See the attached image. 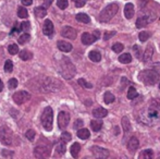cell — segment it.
Returning <instances> with one entry per match:
<instances>
[{
	"mask_svg": "<svg viewBox=\"0 0 160 159\" xmlns=\"http://www.w3.org/2000/svg\"><path fill=\"white\" fill-rule=\"evenodd\" d=\"M60 72L64 79H72L75 75V67L71 62V60L68 58H63L60 63Z\"/></svg>",
	"mask_w": 160,
	"mask_h": 159,
	"instance_id": "1",
	"label": "cell"
},
{
	"mask_svg": "<svg viewBox=\"0 0 160 159\" xmlns=\"http://www.w3.org/2000/svg\"><path fill=\"white\" fill-rule=\"evenodd\" d=\"M148 115H149L150 118H157V117H158V112H157V110H156V109H152V108L149 109V112H148Z\"/></svg>",
	"mask_w": 160,
	"mask_h": 159,
	"instance_id": "49",
	"label": "cell"
},
{
	"mask_svg": "<svg viewBox=\"0 0 160 159\" xmlns=\"http://www.w3.org/2000/svg\"><path fill=\"white\" fill-rule=\"evenodd\" d=\"M139 80L144 82L146 85H155L158 82L159 74L155 70H144L139 73L138 75Z\"/></svg>",
	"mask_w": 160,
	"mask_h": 159,
	"instance_id": "3",
	"label": "cell"
},
{
	"mask_svg": "<svg viewBox=\"0 0 160 159\" xmlns=\"http://www.w3.org/2000/svg\"><path fill=\"white\" fill-rule=\"evenodd\" d=\"M57 6L59 7L61 10H64V9H67L68 6H69V2H68V0H57Z\"/></svg>",
	"mask_w": 160,
	"mask_h": 159,
	"instance_id": "38",
	"label": "cell"
},
{
	"mask_svg": "<svg viewBox=\"0 0 160 159\" xmlns=\"http://www.w3.org/2000/svg\"><path fill=\"white\" fill-rule=\"evenodd\" d=\"M85 2H86V0H74V3H75L76 8H82V7H84Z\"/></svg>",
	"mask_w": 160,
	"mask_h": 159,
	"instance_id": "48",
	"label": "cell"
},
{
	"mask_svg": "<svg viewBox=\"0 0 160 159\" xmlns=\"http://www.w3.org/2000/svg\"><path fill=\"white\" fill-rule=\"evenodd\" d=\"M50 155V151L46 146H37L34 149V156L36 159H47Z\"/></svg>",
	"mask_w": 160,
	"mask_h": 159,
	"instance_id": "9",
	"label": "cell"
},
{
	"mask_svg": "<svg viewBox=\"0 0 160 159\" xmlns=\"http://www.w3.org/2000/svg\"><path fill=\"white\" fill-rule=\"evenodd\" d=\"M18 17H21V19H26V17H28V10H26L25 8H19V10H18Z\"/></svg>",
	"mask_w": 160,
	"mask_h": 159,
	"instance_id": "33",
	"label": "cell"
},
{
	"mask_svg": "<svg viewBox=\"0 0 160 159\" xmlns=\"http://www.w3.org/2000/svg\"><path fill=\"white\" fill-rule=\"evenodd\" d=\"M159 88H160V83H159Z\"/></svg>",
	"mask_w": 160,
	"mask_h": 159,
	"instance_id": "56",
	"label": "cell"
},
{
	"mask_svg": "<svg viewBox=\"0 0 160 159\" xmlns=\"http://www.w3.org/2000/svg\"><path fill=\"white\" fill-rule=\"evenodd\" d=\"M114 35H116V32H114V31H111V32H106L105 35H103V39L108 40V39L111 38V37H113Z\"/></svg>",
	"mask_w": 160,
	"mask_h": 159,
	"instance_id": "47",
	"label": "cell"
},
{
	"mask_svg": "<svg viewBox=\"0 0 160 159\" xmlns=\"http://www.w3.org/2000/svg\"><path fill=\"white\" fill-rule=\"evenodd\" d=\"M78 84L82 85L83 87H86V88H92V87H93V85H92L91 83L86 82V81H85L84 79H80V80H78Z\"/></svg>",
	"mask_w": 160,
	"mask_h": 159,
	"instance_id": "43",
	"label": "cell"
},
{
	"mask_svg": "<svg viewBox=\"0 0 160 159\" xmlns=\"http://www.w3.org/2000/svg\"><path fill=\"white\" fill-rule=\"evenodd\" d=\"M89 135H91V133H89V131L87 129H80L78 130V136L81 138V140H87V138L89 137Z\"/></svg>",
	"mask_w": 160,
	"mask_h": 159,
	"instance_id": "25",
	"label": "cell"
},
{
	"mask_svg": "<svg viewBox=\"0 0 160 159\" xmlns=\"http://www.w3.org/2000/svg\"><path fill=\"white\" fill-rule=\"evenodd\" d=\"M119 61L121 63H130L132 61V56L130 53H122V55L119 57Z\"/></svg>",
	"mask_w": 160,
	"mask_h": 159,
	"instance_id": "29",
	"label": "cell"
},
{
	"mask_svg": "<svg viewBox=\"0 0 160 159\" xmlns=\"http://www.w3.org/2000/svg\"><path fill=\"white\" fill-rule=\"evenodd\" d=\"M34 12H35V15L37 17H44L47 14V10L44 7H37V8H35Z\"/></svg>",
	"mask_w": 160,
	"mask_h": 159,
	"instance_id": "26",
	"label": "cell"
},
{
	"mask_svg": "<svg viewBox=\"0 0 160 159\" xmlns=\"http://www.w3.org/2000/svg\"><path fill=\"white\" fill-rule=\"evenodd\" d=\"M121 159H128L127 157H122V158H121Z\"/></svg>",
	"mask_w": 160,
	"mask_h": 159,
	"instance_id": "55",
	"label": "cell"
},
{
	"mask_svg": "<svg viewBox=\"0 0 160 159\" xmlns=\"http://www.w3.org/2000/svg\"><path fill=\"white\" fill-rule=\"evenodd\" d=\"M137 96H138V94H137V91L134 88V87H130L128 91V99H134V98H136Z\"/></svg>",
	"mask_w": 160,
	"mask_h": 159,
	"instance_id": "32",
	"label": "cell"
},
{
	"mask_svg": "<svg viewBox=\"0 0 160 159\" xmlns=\"http://www.w3.org/2000/svg\"><path fill=\"white\" fill-rule=\"evenodd\" d=\"M107 115H108L107 109L101 108V107L96 108V109H94V110H93V116L95 118H97V119H102V118H105Z\"/></svg>",
	"mask_w": 160,
	"mask_h": 159,
	"instance_id": "18",
	"label": "cell"
},
{
	"mask_svg": "<svg viewBox=\"0 0 160 159\" xmlns=\"http://www.w3.org/2000/svg\"><path fill=\"white\" fill-rule=\"evenodd\" d=\"M91 127H92V129H93L95 132L100 131L101 127H102V121H100V120H93L91 122Z\"/></svg>",
	"mask_w": 160,
	"mask_h": 159,
	"instance_id": "28",
	"label": "cell"
},
{
	"mask_svg": "<svg viewBox=\"0 0 160 159\" xmlns=\"http://www.w3.org/2000/svg\"><path fill=\"white\" fill-rule=\"evenodd\" d=\"M2 89H3V83H2L1 79H0V92H2Z\"/></svg>",
	"mask_w": 160,
	"mask_h": 159,
	"instance_id": "54",
	"label": "cell"
},
{
	"mask_svg": "<svg viewBox=\"0 0 160 159\" xmlns=\"http://www.w3.org/2000/svg\"><path fill=\"white\" fill-rule=\"evenodd\" d=\"M53 24L50 20H46L44 22V26H42V33H44L46 36H51L53 34Z\"/></svg>",
	"mask_w": 160,
	"mask_h": 159,
	"instance_id": "13",
	"label": "cell"
},
{
	"mask_svg": "<svg viewBox=\"0 0 160 159\" xmlns=\"http://www.w3.org/2000/svg\"><path fill=\"white\" fill-rule=\"evenodd\" d=\"M25 136L28 140L30 141H33L34 137H35V131H33V130H28L25 133Z\"/></svg>",
	"mask_w": 160,
	"mask_h": 159,
	"instance_id": "44",
	"label": "cell"
},
{
	"mask_svg": "<svg viewBox=\"0 0 160 159\" xmlns=\"http://www.w3.org/2000/svg\"><path fill=\"white\" fill-rule=\"evenodd\" d=\"M94 35H95L97 38H99V35H100V33H99V31H95V32H94Z\"/></svg>",
	"mask_w": 160,
	"mask_h": 159,
	"instance_id": "53",
	"label": "cell"
},
{
	"mask_svg": "<svg viewBox=\"0 0 160 159\" xmlns=\"http://www.w3.org/2000/svg\"><path fill=\"white\" fill-rule=\"evenodd\" d=\"M91 152L96 159H107L110 155L108 149L102 148L100 146H93L91 148Z\"/></svg>",
	"mask_w": 160,
	"mask_h": 159,
	"instance_id": "8",
	"label": "cell"
},
{
	"mask_svg": "<svg viewBox=\"0 0 160 159\" xmlns=\"http://www.w3.org/2000/svg\"><path fill=\"white\" fill-rule=\"evenodd\" d=\"M57 46H58V48H59V50L63 51V52H70V51L72 50V48H73L70 42H64V40H60V42H58Z\"/></svg>",
	"mask_w": 160,
	"mask_h": 159,
	"instance_id": "16",
	"label": "cell"
},
{
	"mask_svg": "<svg viewBox=\"0 0 160 159\" xmlns=\"http://www.w3.org/2000/svg\"><path fill=\"white\" fill-rule=\"evenodd\" d=\"M30 39H31V35L28 34V33H24V34H22L21 36L19 37L18 40H19V44L24 45V44H26Z\"/></svg>",
	"mask_w": 160,
	"mask_h": 159,
	"instance_id": "31",
	"label": "cell"
},
{
	"mask_svg": "<svg viewBox=\"0 0 160 159\" xmlns=\"http://www.w3.org/2000/svg\"><path fill=\"white\" fill-rule=\"evenodd\" d=\"M121 122H122V127H123V130H124V133H127V134L130 133V132L132 131V127H131V122H130V120H128V118L123 117Z\"/></svg>",
	"mask_w": 160,
	"mask_h": 159,
	"instance_id": "20",
	"label": "cell"
},
{
	"mask_svg": "<svg viewBox=\"0 0 160 159\" xmlns=\"http://www.w3.org/2000/svg\"><path fill=\"white\" fill-rule=\"evenodd\" d=\"M119 10V6L117 3H110L103 9L99 14V21L100 22H109Z\"/></svg>",
	"mask_w": 160,
	"mask_h": 159,
	"instance_id": "2",
	"label": "cell"
},
{
	"mask_svg": "<svg viewBox=\"0 0 160 159\" xmlns=\"http://www.w3.org/2000/svg\"><path fill=\"white\" fill-rule=\"evenodd\" d=\"M52 1L53 0H44V2H45V4H46V7H49L51 3H52Z\"/></svg>",
	"mask_w": 160,
	"mask_h": 159,
	"instance_id": "52",
	"label": "cell"
},
{
	"mask_svg": "<svg viewBox=\"0 0 160 159\" xmlns=\"http://www.w3.org/2000/svg\"><path fill=\"white\" fill-rule=\"evenodd\" d=\"M23 6H31L33 3V0H21Z\"/></svg>",
	"mask_w": 160,
	"mask_h": 159,
	"instance_id": "51",
	"label": "cell"
},
{
	"mask_svg": "<svg viewBox=\"0 0 160 159\" xmlns=\"http://www.w3.org/2000/svg\"><path fill=\"white\" fill-rule=\"evenodd\" d=\"M52 121H53L52 108L46 107L42 115V124L46 131H51L52 130Z\"/></svg>",
	"mask_w": 160,
	"mask_h": 159,
	"instance_id": "4",
	"label": "cell"
},
{
	"mask_svg": "<svg viewBox=\"0 0 160 159\" xmlns=\"http://www.w3.org/2000/svg\"><path fill=\"white\" fill-rule=\"evenodd\" d=\"M133 52H134L135 57L137 58V59H141V56H142V51H141V48H139L137 45H134L133 46Z\"/></svg>",
	"mask_w": 160,
	"mask_h": 159,
	"instance_id": "41",
	"label": "cell"
},
{
	"mask_svg": "<svg viewBox=\"0 0 160 159\" xmlns=\"http://www.w3.org/2000/svg\"><path fill=\"white\" fill-rule=\"evenodd\" d=\"M71 138H72V136H71V134H70L69 132H63V133L61 134V142L68 143V142H70V141H71Z\"/></svg>",
	"mask_w": 160,
	"mask_h": 159,
	"instance_id": "40",
	"label": "cell"
},
{
	"mask_svg": "<svg viewBox=\"0 0 160 159\" xmlns=\"http://www.w3.org/2000/svg\"><path fill=\"white\" fill-rule=\"evenodd\" d=\"M70 122V115L65 111H60L58 115V127L60 130H64Z\"/></svg>",
	"mask_w": 160,
	"mask_h": 159,
	"instance_id": "10",
	"label": "cell"
},
{
	"mask_svg": "<svg viewBox=\"0 0 160 159\" xmlns=\"http://www.w3.org/2000/svg\"><path fill=\"white\" fill-rule=\"evenodd\" d=\"M158 159H160V158H158Z\"/></svg>",
	"mask_w": 160,
	"mask_h": 159,
	"instance_id": "57",
	"label": "cell"
},
{
	"mask_svg": "<svg viewBox=\"0 0 160 159\" xmlns=\"http://www.w3.org/2000/svg\"><path fill=\"white\" fill-rule=\"evenodd\" d=\"M56 151L58 152V154L59 155H63L65 153V151H67V147H65V143H59V144L57 145V147H56Z\"/></svg>",
	"mask_w": 160,
	"mask_h": 159,
	"instance_id": "34",
	"label": "cell"
},
{
	"mask_svg": "<svg viewBox=\"0 0 160 159\" xmlns=\"http://www.w3.org/2000/svg\"><path fill=\"white\" fill-rule=\"evenodd\" d=\"M81 151V145L78 143H74L73 145L70 148V152H71V155L73 158H78V153Z\"/></svg>",
	"mask_w": 160,
	"mask_h": 159,
	"instance_id": "22",
	"label": "cell"
},
{
	"mask_svg": "<svg viewBox=\"0 0 160 159\" xmlns=\"http://www.w3.org/2000/svg\"><path fill=\"white\" fill-rule=\"evenodd\" d=\"M124 15L127 19H132L134 15V6L133 3H127L124 7Z\"/></svg>",
	"mask_w": 160,
	"mask_h": 159,
	"instance_id": "19",
	"label": "cell"
},
{
	"mask_svg": "<svg viewBox=\"0 0 160 159\" xmlns=\"http://www.w3.org/2000/svg\"><path fill=\"white\" fill-rule=\"evenodd\" d=\"M62 87V84L58 80L52 79V77H48L44 82V88L46 92H58Z\"/></svg>",
	"mask_w": 160,
	"mask_h": 159,
	"instance_id": "5",
	"label": "cell"
},
{
	"mask_svg": "<svg viewBox=\"0 0 160 159\" xmlns=\"http://www.w3.org/2000/svg\"><path fill=\"white\" fill-rule=\"evenodd\" d=\"M152 55H154V46H152V45H148L145 52H144V55H143L144 62H146V63L149 62L152 58Z\"/></svg>",
	"mask_w": 160,
	"mask_h": 159,
	"instance_id": "15",
	"label": "cell"
},
{
	"mask_svg": "<svg viewBox=\"0 0 160 159\" xmlns=\"http://www.w3.org/2000/svg\"><path fill=\"white\" fill-rule=\"evenodd\" d=\"M8 51L10 55H17V53L19 52V47H18V45L12 44L8 47Z\"/></svg>",
	"mask_w": 160,
	"mask_h": 159,
	"instance_id": "35",
	"label": "cell"
},
{
	"mask_svg": "<svg viewBox=\"0 0 160 159\" xmlns=\"http://www.w3.org/2000/svg\"><path fill=\"white\" fill-rule=\"evenodd\" d=\"M83 125H84V122H83L81 119H78V120H76L75 122H74V129L80 130V129H82Z\"/></svg>",
	"mask_w": 160,
	"mask_h": 159,
	"instance_id": "46",
	"label": "cell"
},
{
	"mask_svg": "<svg viewBox=\"0 0 160 159\" xmlns=\"http://www.w3.org/2000/svg\"><path fill=\"white\" fill-rule=\"evenodd\" d=\"M98 39L94 34H89V33H84L82 35V42L84 45H92Z\"/></svg>",
	"mask_w": 160,
	"mask_h": 159,
	"instance_id": "14",
	"label": "cell"
},
{
	"mask_svg": "<svg viewBox=\"0 0 160 159\" xmlns=\"http://www.w3.org/2000/svg\"><path fill=\"white\" fill-rule=\"evenodd\" d=\"M123 48H124V46H123L121 42H116V44L112 46V50H113L114 52H117V53L121 52V51L123 50Z\"/></svg>",
	"mask_w": 160,
	"mask_h": 159,
	"instance_id": "37",
	"label": "cell"
},
{
	"mask_svg": "<svg viewBox=\"0 0 160 159\" xmlns=\"http://www.w3.org/2000/svg\"><path fill=\"white\" fill-rule=\"evenodd\" d=\"M12 70H13L12 61H11V60H7V61L4 62V71L8 72V73H10V72H12Z\"/></svg>",
	"mask_w": 160,
	"mask_h": 159,
	"instance_id": "36",
	"label": "cell"
},
{
	"mask_svg": "<svg viewBox=\"0 0 160 159\" xmlns=\"http://www.w3.org/2000/svg\"><path fill=\"white\" fill-rule=\"evenodd\" d=\"M76 20H78V22H81V23H89L91 22V19H89V17L86 14V13H78V14H76Z\"/></svg>",
	"mask_w": 160,
	"mask_h": 159,
	"instance_id": "23",
	"label": "cell"
},
{
	"mask_svg": "<svg viewBox=\"0 0 160 159\" xmlns=\"http://www.w3.org/2000/svg\"><path fill=\"white\" fill-rule=\"evenodd\" d=\"M156 17H150V15H143V17H139L136 21V27L137 28H142L147 26L148 23L152 22Z\"/></svg>",
	"mask_w": 160,
	"mask_h": 159,
	"instance_id": "12",
	"label": "cell"
},
{
	"mask_svg": "<svg viewBox=\"0 0 160 159\" xmlns=\"http://www.w3.org/2000/svg\"><path fill=\"white\" fill-rule=\"evenodd\" d=\"M8 84H9V88L15 89V88H17V86H18V80L17 79H10V80H9V82H8Z\"/></svg>",
	"mask_w": 160,
	"mask_h": 159,
	"instance_id": "42",
	"label": "cell"
},
{
	"mask_svg": "<svg viewBox=\"0 0 160 159\" xmlns=\"http://www.w3.org/2000/svg\"><path fill=\"white\" fill-rule=\"evenodd\" d=\"M150 37V34L148 32H141L139 33V35H138V38L139 40H141L142 42H146L148 38Z\"/></svg>",
	"mask_w": 160,
	"mask_h": 159,
	"instance_id": "39",
	"label": "cell"
},
{
	"mask_svg": "<svg viewBox=\"0 0 160 159\" xmlns=\"http://www.w3.org/2000/svg\"><path fill=\"white\" fill-rule=\"evenodd\" d=\"M12 98L14 100V102H17L18 105H22L31 99V94L26 91H19L15 94H13Z\"/></svg>",
	"mask_w": 160,
	"mask_h": 159,
	"instance_id": "7",
	"label": "cell"
},
{
	"mask_svg": "<svg viewBox=\"0 0 160 159\" xmlns=\"http://www.w3.org/2000/svg\"><path fill=\"white\" fill-rule=\"evenodd\" d=\"M150 108L152 109H160V99H154L152 102V104H150Z\"/></svg>",
	"mask_w": 160,
	"mask_h": 159,
	"instance_id": "45",
	"label": "cell"
},
{
	"mask_svg": "<svg viewBox=\"0 0 160 159\" xmlns=\"http://www.w3.org/2000/svg\"><path fill=\"white\" fill-rule=\"evenodd\" d=\"M32 57H33V53L30 52L28 50H22V51H20V58H21L22 60H24V61L32 59Z\"/></svg>",
	"mask_w": 160,
	"mask_h": 159,
	"instance_id": "30",
	"label": "cell"
},
{
	"mask_svg": "<svg viewBox=\"0 0 160 159\" xmlns=\"http://www.w3.org/2000/svg\"><path fill=\"white\" fill-rule=\"evenodd\" d=\"M13 135L12 131L8 127H3V129L0 130V141H1L2 144L4 145H11L12 144Z\"/></svg>",
	"mask_w": 160,
	"mask_h": 159,
	"instance_id": "6",
	"label": "cell"
},
{
	"mask_svg": "<svg viewBox=\"0 0 160 159\" xmlns=\"http://www.w3.org/2000/svg\"><path fill=\"white\" fill-rule=\"evenodd\" d=\"M138 146H139V142H138V140L135 137V136H133V137H131L130 140H128V151L135 152L137 148H138Z\"/></svg>",
	"mask_w": 160,
	"mask_h": 159,
	"instance_id": "17",
	"label": "cell"
},
{
	"mask_svg": "<svg viewBox=\"0 0 160 159\" xmlns=\"http://www.w3.org/2000/svg\"><path fill=\"white\" fill-rule=\"evenodd\" d=\"M114 99H116V97H114L113 94L110 93V92H106L105 95H103V102H105L106 104H112V102H114Z\"/></svg>",
	"mask_w": 160,
	"mask_h": 159,
	"instance_id": "27",
	"label": "cell"
},
{
	"mask_svg": "<svg viewBox=\"0 0 160 159\" xmlns=\"http://www.w3.org/2000/svg\"><path fill=\"white\" fill-rule=\"evenodd\" d=\"M88 57H89V59H91L92 61H94V62H99L101 60L100 52H99V51H96V50L91 51V52L88 53Z\"/></svg>",
	"mask_w": 160,
	"mask_h": 159,
	"instance_id": "24",
	"label": "cell"
},
{
	"mask_svg": "<svg viewBox=\"0 0 160 159\" xmlns=\"http://www.w3.org/2000/svg\"><path fill=\"white\" fill-rule=\"evenodd\" d=\"M30 22H23V23L21 24V30H24V31H28V30H30Z\"/></svg>",
	"mask_w": 160,
	"mask_h": 159,
	"instance_id": "50",
	"label": "cell"
},
{
	"mask_svg": "<svg viewBox=\"0 0 160 159\" xmlns=\"http://www.w3.org/2000/svg\"><path fill=\"white\" fill-rule=\"evenodd\" d=\"M138 159H154V152L152 149H145L139 154Z\"/></svg>",
	"mask_w": 160,
	"mask_h": 159,
	"instance_id": "21",
	"label": "cell"
},
{
	"mask_svg": "<svg viewBox=\"0 0 160 159\" xmlns=\"http://www.w3.org/2000/svg\"><path fill=\"white\" fill-rule=\"evenodd\" d=\"M61 35L63 37H65V38L75 39L78 33H76V31L74 30L73 27H71V26H64V27L62 28V31H61Z\"/></svg>",
	"mask_w": 160,
	"mask_h": 159,
	"instance_id": "11",
	"label": "cell"
}]
</instances>
